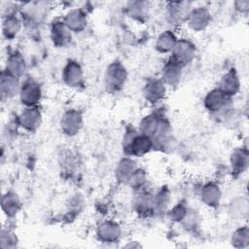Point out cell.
I'll list each match as a JSON object with an SVG mask.
<instances>
[{"instance_id":"15","label":"cell","mask_w":249,"mask_h":249,"mask_svg":"<svg viewBox=\"0 0 249 249\" xmlns=\"http://www.w3.org/2000/svg\"><path fill=\"white\" fill-rule=\"evenodd\" d=\"M21 79L14 76L5 69L0 75V94L2 101H8L18 96Z\"/></svg>"},{"instance_id":"14","label":"cell","mask_w":249,"mask_h":249,"mask_svg":"<svg viewBox=\"0 0 249 249\" xmlns=\"http://www.w3.org/2000/svg\"><path fill=\"white\" fill-rule=\"evenodd\" d=\"M72 34L62 18H55L50 24V40L54 48L68 47L72 41Z\"/></svg>"},{"instance_id":"28","label":"cell","mask_w":249,"mask_h":249,"mask_svg":"<svg viewBox=\"0 0 249 249\" xmlns=\"http://www.w3.org/2000/svg\"><path fill=\"white\" fill-rule=\"evenodd\" d=\"M171 196L168 188L161 187L153 195V215L165 214L169 208Z\"/></svg>"},{"instance_id":"25","label":"cell","mask_w":249,"mask_h":249,"mask_svg":"<svg viewBox=\"0 0 249 249\" xmlns=\"http://www.w3.org/2000/svg\"><path fill=\"white\" fill-rule=\"evenodd\" d=\"M152 6L149 1L135 0L128 1L124 6V13L126 16L134 21L144 22L149 17Z\"/></svg>"},{"instance_id":"26","label":"cell","mask_w":249,"mask_h":249,"mask_svg":"<svg viewBox=\"0 0 249 249\" xmlns=\"http://www.w3.org/2000/svg\"><path fill=\"white\" fill-rule=\"evenodd\" d=\"M178 36L175 31L171 28H167L162 30L159 33L155 41V49L160 54H167L171 53L172 50L174 49L177 41Z\"/></svg>"},{"instance_id":"30","label":"cell","mask_w":249,"mask_h":249,"mask_svg":"<svg viewBox=\"0 0 249 249\" xmlns=\"http://www.w3.org/2000/svg\"><path fill=\"white\" fill-rule=\"evenodd\" d=\"M248 200L245 196L233 199L229 207V213L232 219L242 220L248 216Z\"/></svg>"},{"instance_id":"8","label":"cell","mask_w":249,"mask_h":249,"mask_svg":"<svg viewBox=\"0 0 249 249\" xmlns=\"http://www.w3.org/2000/svg\"><path fill=\"white\" fill-rule=\"evenodd\" d=\"M84 125V115L83 113L76 109L70 108L63 112L59 120V127L61 132L68 136H76L82 129Z\"/></svg>"},{"instance_id":"24","label":"cell","mask_w":249,"mask_h":249,"mask_svg":"<svg viewBox=\"0 0 249 249\" xmlns=\"http://www.w3.org/2000/svg\"><path fill=\"white\" fill-rule=\"evenodd\" d=\"M138 167L134 158L124 156L120 159L114 168V177L117 183L126 185L128 179Z\"/></svg>"},{"instance_id":"33","label":"cell","mask_w":249,"mask_h":249,"mask_svg":"<svg viewBox=\"0 0 249 249\" xmlns=\"http://www.w3.org/2000/svg\"><path fill=\"white\" fill-rule=\"evenodd\" d=\"M18 239L16 232L10 228H2L0 233V247L3 249L17 248Z\"/></svg>"},{"instance_id":"20","label":"cell","mask_w":249,"mask_h":249,"mask_svg":"<svg viewBox=\"0 0 249 249\" xmlns=\"http://www.w3.org/2000/svg\"><path fill=\"white\" fill-rule=\"evenodd\" d=\"M153 195L146 188L134 192L132 198L133 210L142 217L153 215Z\"/></svg>"},{"instance_id":"2","label":"cell","mask_w":249,"mask_h":249,"mask_svg":"<svg viewBox=\"0 0 249 249\" xmlns=\"http://www.w3.org/2000/svg\"><path fill=\"white\" fill-rule=\"evenodd\" d=\"M202 104L204 109L214 116L226 117L233 109L232 98L226 95L217 87L205 93Z\"/></svg>"},{"instance_id":"12","label":"cell","mask_w":249,"mask_h":249,"mask_svg":"<svg viewBox=\"0 0 249 249\" xmlns=\"http://www.w3.org/2000/svg\"><path fill=\"white\" fill-rule=\"evenodd\" d=\"M167 87L160 78H150L142 89L143 98L150 105H158L166 95Z\"/></svg>"},{"instance_id":"11","label":"cell","mask_w":249,"mask_h":249,"mask_svg":"<svg viewBox=\"0 0 249 249\" xmlns=\"http://www.w3.org/2000/svg\"><path fill=\"white\" fill-rule=\"evenodd\" d=\"M43 122V114L39 106L23 107L18 116V126L26 132H36Z\"/></svg>"},{"instance_id":"9","label":"cell","mask_w":249,"mask_h":249,"mask_svg":"<svg viewBox=\"0 0 249 249\" xmlns=\"http://www.w3.org/2000/svg\"><path fill=\"white\" fill-rule=\"evenodd\" d=\"M196 52V46L190 38L181 37L178 38L170 56L183 67H186L195 60Z\"/></svg>"},{"instance_id":"10","label":"cell","mask_w":249,"mask_h":249,"mask_svg":"<svg viewBox=\"0 0 249 249\" xmlns=\"http://www.w3.org/2000/svg\"><path fill=\"white\" fill-rule=\"evenodd\" d=\"M192 7V3L187 1L167 2L164 11L166 22L171 26H178L185 23Z\"/></svg>"},{"instance_id":"22","label":"cell","mask_w":249,"mask_h":249,"mask_svg":"<svg viewBox=\"0 0 249 249\" xmlns=\"http://www.w3.org/2000/svg\"><path fill=\"white\" fill-rule=\"evenodd\" d=\"M166 119L165 115L159 113H150L145 115L138 124V131L146 136L153 138L160 130L163 121Z\"/></svg>"},{"instance_id":"21","label":"cell","mask_w":249,"mask_h":249,"mask_svg":"<svg viewBox=\"0 0 249 249\" xmlns=\"http://www.w3.org/2000/svg\"><path fill=\"white\" fill-rule=\"evenodd\" d=\"M3 69L19 79L23 78L27 71V63L22 53L18 50L11 51L6 57L5 67Z\"/></svg>"},{"instance_id":"27","label":"cell","mask_w":249,"mask_h":249,"mask_svg":"<svg viewBox=\"0 0 249 249\" xmlns=\"http://www.w3.org/2000/svg\"><path fill=\"white\" fill-rule=\"evenodd\" d=\"M21 200L14 191H7L1 198V209L7 218H15L21 210Z\"/></svg>"},{"instance_id":"7","label":"cell","mask_w":249,"mask_h":249,"mask_svg":"<svg viewBox=\"0 0 249 249\" xmlns=\"http://www.w3.org/2000/svg\"><path fill=\"white\" fill-rule=\"evenodd\" d=\"M123 229L119 222L112 219H105L98 223L95 229V237L101 243L113 244L121 240Z\"/></svg>"},{"instance_id":"34","label":"cell","mask_w":249,"mask_h":249,"mask_svg":"<svg viewBox=\"0 0 249 249\" xmlns=\"http://www.w3.org/2000/svg\"><path fill=\"white\" fill-rule=\"evenodd\" d=\"M180 224H182L186 230L194 231L195 228L198 227L199 225V215L196 211H195V209L190 208L188 214Z\"/></svg>"},{"instance_id":"4","label":"cell","mask_w":249,"mask_h":249,"mask_svg":"<svg viewBox=\"0 0 249 249\" xmlns=\"http://www.w3.org/2000/svg\"><path fill=\"white\" fill-rule=\"evenodd\" d=\"M43 97L42 86L34 78L27 77L21 81L18 99L23 107L39 106Z\"/></svg>"},{"instance_id":"6","label":"cell","mask_w":249,"mask_h":249,"mask_svg":"<svg viewBox=\"0 0 249 249\" xmlns=\"http://www.w3.org/2000/svg\"><path fill=\"white\" fill-rule=\"evenodd\" d=\"M61 80L62 83L69 89H77L84 86V69L78 60L73 58L66 60L62 67Z\"/></svg>"},{"instance_id":"1","label":"cell","mask_w":249,"mask_h":249,"mask_svg":"<svg viewBox=\"0 0 249 249\" xmlns=\"http://www.w3.org/2000/svg\"><path fill=\"white\" fill-rule=\"evenodd\" d=\"M122 146L124 155L131 158L144 157L154 150L152 138L140 133L138 129L132 127L125 129Z\"/></svg>"},{"instance_id":"17","label":"cell","mask_w":249,"mask_h":249,"mask_svg":"<svg viewBox=\"0 0 249 249\" xmlns=\"http://www.w3.org/2000/svg\"><path fill=\"white\" fill-rule=\"evenodd\" d=\"M249 167V152L244 146L234 148L230 155V169L233 177L242 176Z\"/></svg>"},{"instance_id":"31","label":"cell","mask_w":249,"mask_h":249,"mask_svg":"<svg viewBox=\"0 0 249 249\" xmlns=\"http://www.w3.org/2000/svg\"><path fill=\"white\" fill-rule=\"evenodd\" d=\"M190 206L186 200H180L168 208L165 215L169 221L180 224L190 210Z\"/></svg>"},{"instance_id":"29","label":"cell","mask_w":249,"mask_h":249,"mask_svg":"<svg viewBox=\"0 0 249 249\" xmlns=\"http://www.w3.org/2000/svg\"><path fill=\"white\" fill-rule=\"evenodd\" d=\"M231 245L234 248L238 249H244L249 246V228L247 225L240 226L236 228L230 239Z\"/></svg>"},{"instance_id":"35","label":"cell","mask_w":249,"mask_h":249,"mask_svg":"<svg viewBox=\"0 0 249 249\" xmlns=\"http://www.w3.org/2000/svg\"><path fill=\"white\" fill-rule=\"evenodd\" d=\"M234 10L242 15H246L249 12V0H237L233 2Z\"/></svg>"},{"instance_id":"3","label":"cell","mask_w":249,"mask_h":249,"mask_svg":"<svg viewBox=\"0 0 249 249\" xmlns=\"http://www.w3.org/2000/svg\"><path fill=\"white\" fill-rule=\"evenodd\" d=\"M128 78V72L124 64L119 60L109 63L104 72V88L109 93H118L124 88Z\"/></svg>"},{"instance_id":"5","label":"cell","mask_w":249,"mask_h":249,"mask_svg":"<svg viewBox=\"0 0 249 249\" xmlns=\"http://www.w3.org/2000/svg\"><path fill=\"white\" fill-rule=\"evenodd\" d=\"M212 22V13L206 6H195L189 12L186 24L190 30L198 33L206 30Z\"/></svg>"},{"instance_id":"18","label":"cell","mask_w":249,"mask_h":249,"mask_svg":"<svg viewBox=\"0 0 249 249\" xmlns=\"http://www.w3.org/2000/svg\"><path fill=\"white\" fill-rule=\"evenodd\" d=\"M198 196L205 206L209 208H217L222 201L223 192L218 183L209 181L200 187Z\"/></svg>"},{"instance_id":"32","label":"cell","mask_w":249,"mask_h":249,"mask_svg":"<svg viewBox=\"0 0 249 249\" xmlns=\"http://www.w3.org/2000/svg\"><path fill=\"white\" fill-rule=\"evenodd\" d=\"M147 183H148V175L146 170L141 167H137L133 172V174L128 179L126 185L135 192V191H139L141 189L146 188Z\"/></svg>"},{"instance_id":"13","label":"cell","mask_w":249,"mask_h":249,"mask_svg":"<svg viewBox=\"0 0 249 249\" xmlns=\"http://www.w3.org/2000/svg\"><path fill=\"white\" fill-rule=\"evenodd\" d=\"M61 18L67 28L74 34L85 31L89 23L88 14L86 10L81 7H75L67 10Z\"/></svg>"},{"instance_id":"16","label":"cell","mask_w":249,"mask_h":249,"mask_svg":"<svg viewBox=\"0 0 249 249\" xmlns=\"http://www.w3.org/2000/svg\"><path fill=\"white\" fill-rule=\"evenodd\" d=\"M184 67L175 61L171 56L166 59L160 70V79L166 87L174 88L178 86L183 78Z\"/></svg>"},{"instance_id":"23","label":"cell","mask_w":249,"mask_h":249,"mask_svg":"<svg viewBox=\"0 0 249 249\" xmlns=\"http://www.w3.org/2000/svg\"><path fill=\"white\" fill-rule=\"evenodd\" d=\"M18 14L19 13L11 14V15L2 17V23H1L2 35L8 41L16 39L23 28V22L20 16H18Z\"/></svg>"},{"instance_id":"19","label":"cell","mask_w":249,"mask_h":249,"mask_svg":"<svg viewBox=\"0 0 249 249\" xmlns=\"http://www.w3.org/2000/svg\"><path fill=\"white\" fill-rule=\"evenodd\" d=\"M217 88L229 97L233 98L241 89V81L235 68L226 71L220 78Z\"/></svg>"}]
</instances>
